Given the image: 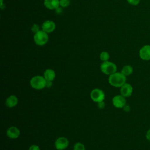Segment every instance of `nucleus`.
<instances>
[{"label":"nucleus","instance_id":"1","mask_svg":"<svg viewBox=\"0 0 150 150\" xmlns=\"http://www.w3.org/2000/svg\"><path fill=\"white\" fill-rule=\"evenodd\" d=\"M109 84L114 87H121L127 81V77L121 72H115L109 76L108 79Z\"/></svg>","mask_w":150,"mask_h":150},{"label":"nucleus","instance_id":"2","mask_svg":"<svg viewBox=\"0 0 150 150\" xmlns=\"http://www.w3.org/2000/svg\"><path fill=\"white\" fill-rule=\"evenodd\" d=\"M29 83L32 88L39 90L46 87L47 81L43 76L37 75L32 77L30 80Z\"/></svg>","mask_w":150,"mask_h":150},{"label":"nucleus","instance_id":"3","mask_svg":"<svg viewBox=\"0 0 150 150\" xmlns=\"http://www.w3.org/2000/svg\"><path fill=\"white\" fill-rule=\"evenodd\" d=\"M100 70L103 73L110 76L117 72V67L115 63L108 60L103 62L100 65Z\"/></svg>","mask_w":150,"mask_h":150},{"label":"nucleus","instance_id":"4","mask_svg":"<svg viewBox=\"0 0 150 150\" xmlns=\"http://www.w3.org/2000/svg\"><path fill=\"white\" fill-rule=\"evenodd\" d=\"M33 40L36 45L43 46L48 42L49 36L46 32L42 30L35 33L33 36Z\"/></svg>","mask_w":150,"mask_h":150},{"label":"nucleus","instance_id":"5","mask_svg":"<svg viewBox=\"0 0 150 150\" xmlns=\"http://www.w3.org/2000/svg\"><path fill=\"white\" fill-rule=\"evenodd\" d=\"M105 93L101 89L96 88L93 89L90 92V98L95 103H99L103 101L105 99Z\"/></svg>","mask_w":150,"mask_h":150},{"label":"nucleus","instance_id":"6","mask_svg":"<svg viewBox=\"0 0 150 150\" xmlns=\"http://www.w3.org/2000/svg\"><path fill=\"white\" fill-rule=\"evenodd\" d=\"M69 145V139L64 137L57 138L54 142V147L57 150H64Z\"/></svg>","mask_w":150,"mask_h":150},{"label":"nucleus","instance_id":"7","mask_svg":"<svg viewBox=\"0 0 150 150\" xmlns=\"http://www.w3.org/2000/svg\"><path fill=\"white\" fill-rule=\"evenodd\" d=\"M126 98L122 95H116L112 98V103L117 108H123L126 105Z\"/></svg>","mask_w":150,"mask_h":150},{"label":"nucleus","instance_id":"8","mask_svg":"<svg viewBox=\"0 0 150 150\" xmlns=\"http://www.w3.org/2000/svg\"><path fill=\"white\" fill-rule=\"evenodd\" d=\"M139 56L143 60H150V45H145L139 49Z\"/></svg>","mask_w":150,"mask_h":150},{"label":"nucleus","instance_id":"9","mask_svg":"<svg viewBox=\"0 0 150 150\" xmlns=\"http://www.w3.org/2000/svg\"><path fill=\"white\" fill-rule=\"evenodd\" d=\"M133 93L132 86L127 83H125L120 87V94L125 98L129 97L132 96Z\"/></svg>","mask_w":150,"mask_h":150},{"label":"nucleus","instance_id":"10","mask_svg":"<svg viewBox=\"0 0 150 150\" xmlns=\"http://www.w3.org/2000/svg\"><path fill=\"white\" fill-rule=\"evenodd\" d=\"M21 134L19 129L15 126H11L6 130V135L10 139H16Z\"/></svg>","mask_w":150,"mask_h":150},{"label":"nucleus","instance_id":"11","mask_svg":"<svg viewBox=\"0 0 150 150\" xmlns=\"http://www.w3.org/2000/svg\"><path fill=\"white\" fill-rule=\"evenodd\" d=\"M56 28L55 23L52 21H45L42 25V30L46 32L47 33H52L54 30Z\"/></svg>","mask_w":150,"mask_h":150},{"label":"nucleus","instance_id":"12","mask_svg":"<svg viewBox=\"0 0 150 150\" xmlns=\"http://www.w3.org/2000/svg\"><path fill=\"white\" fill-rule=\"evenodd\" d=\"M18 103V98L15 95H10L5 100V105L8 108H13L17 105Z\"/></svg>","mask_w":150,"mask_h":150},{"label":"nucleus","instance_id":"13","mask_svg":"<svg viewBox=\"0 0 150 150\" xmlns=\"http://www.w3.org/2000/svg\"><path fill=\"white\" fill-rule=\"evenodd\" d=\"M45 6L50 9H56L60 6V0H44Z\"/></svg>","mask_w":150,"mask_h":150},{"label":"nucleus","instance_id":"14","mask_svg":"<svg viewBox=\"0 0 150 150\" xmlns=\"http://www.w3.org/2000/svg\"><path fill=\"white\" fill-rule=\"evenodd\" d=\"M43 77L46 81H53L56 77V73L52 69H47L43 73Z\"/></svg>","mask_w":150,"mask_h":150},{"label":"nucleus","instance_id":"15","mask_svg":"<svg viewBox=\"0 0 150 150\" xmlns=\"http://www.w3.org/2000/svg\"><path fill=\"white\" fill-rule=\"evenodd\" d=\"M121 72L127 77L132 74L133 68L131 65H125L122 67Z\"/></svg>","mask_w":150,"mask_h":150},{"label":"nucleus","instance_id":"16","mask_svg":"<svg viewBox=\"0 0 150 150\" xmlns=\"http://www.w3.org/2000/svg\"><path fill=\"white\" fill-rule=\"evenodd\" d=\"M100 60L103 62L108 61L110 58V54L107 52H105V51L102 52L100 54Z\"/></svg>","mask_w":150,"mask_h":150},{"label":"nucleus","instance_id":"17","mask_svg":"<svg viewBox=\"0 0 150 150\" xmlns=\"http://www.w3.org/2000/svg\"><path fill=\"white\" fill-rule=\"evenodd\" d=\"M73 150H86V147L83 143L78 142L74 145Z\"/></svg>","mask_w":150,"mask_h":150},{"label":"nucleus","instance_id":"18","mask_svg":"<svg viewBox=\"0 0 150 150\" xmlns=\"http://www.w3.org/2000/svg\"><path fill=\"white\" fill-rule=\"evenodd\" d=\"M70 3V0H60V6L63 8L67 7Z\"/></svg>","mask_w":150,"mask_h":150},{"label":"nucleus","instance_id":"19","mask_svg":"<svg viewBox=\"0 0 150 150\" xmlns=\"http://www.w3.org/2000/svg\"><path fill=\"white\" fill-rule=\"evenodd\" d=\"M31 30L33 33H36V32H38V31H39V26L36 23H34L32 26L31 27Z\"/></svg>","mask_w":150,"mask_h":150},{"label":"nucleus","instance_id":"20","mask_svg":"<svg viewBox=\"0 0 150 150\" xmlns=\"http://www.w3.org/2000/svg\"><path fill=\"white\" fill-rule=\"evenodd\" d=\"M140 1L141 0H127V1L128 2V4H129L131 5H133V6L138 5L139 4Z\"/></svg>","mask_w":150,"mask_h":150},{"label":"nucleus","instance_id":"21","mask_svg":"<svg viewBox=\"0 0 150 150\" xmlns=\"http://www.w3.org/2000/svg\"><path fill=\"white\" fill-rule=\"evenodd\" d=\"M28 150H40V149L38 145L36 144H33L29 146Z\"/></svg>","mask_w":150,"mask_h":150},{"label":"nucleus","instance_id":"22","mask_svg":"<svg viewBox=\"0 0 150 150\" xmlns=\"http://www.w3.org/2000/svg\"><path fill=\"white\" fill-rule=\"evenodd\" d=\"M97 105H98V107L100 109H103L105 107V103L104 102V101H101V102H99L97 103Z\"/></svg>","mask_w":150,"mask_h":150},{"label":"nucleus","instance_id":"23","mask_svg":"<svg viewBox=\"0 0 150 150\" xmlns=\"http://www.w3.org/2000/svg\"><path fill=\"white\" fill-rule=\"evenodd\" d=\"M145 137H146V139L150 141V129H149L146 131V133Z\"/></svg>","mask_w":150,"mask_h":150},{"label":"nucleus","instance_id":"24","mask_svg":"<svg viewBox=\"0 0 150 150\" xmlns=\"http://www.w3.org/2000/svg\"><path fill=\"white\" fill-rule=\"evenodd\" d=\"M123 109L125 111H127V112H128L130 111V107L128 105H125L124 107H123Z\"/></svg>","mask_w":150,"mask_h":150},{"label":"nucleus","instance_id":"25","mask_svg":"<svg viewBox=\"0 0 150 150\" xmlns=\"http://www.w3.org/2000/svg\"><path fill=\"white\" fill-rule=\"evenodd\" d=\"M52 86V81H47V83H46V87L49 88V87H50Z\"/></svg>","mask_w":150,"mask_h":150},{"label":"nucleus","instance_id":"26","mask_svg":"<svg viewBox=\"0 0 150 150\" xmlns=\"http://www.w3.org/2000/svg\"><path fill=\"white\" fill-rule=\"evenodd\" d=\"M1 8L3 6V0H1Z\"/></svg>","mask_w":150,"mask_h":150}]
</instances>
